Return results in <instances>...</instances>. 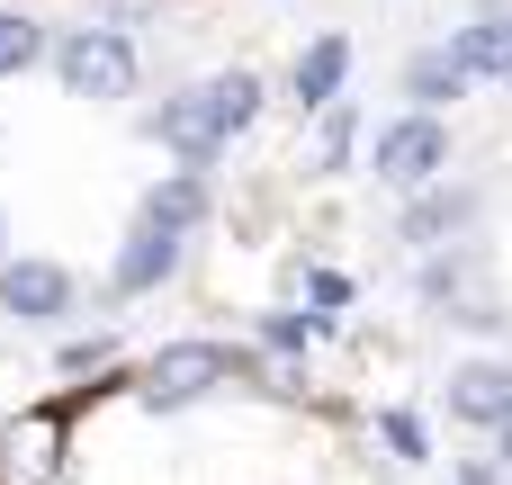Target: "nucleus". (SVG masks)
<instances>
[{
  "label": "nucleus",
  "mask_w": 512,
  "mask_h": 485,
  "mask_svg": "<svg viewBox=\"0 0 512 485\" xmlns=\"http://www.w3.org/2000/svg\"><path fill=\"white\" fill-rule=\"evenodd\" d=\"M252 378H270L261 351H243V342H207V333H180V342H162V351L135 369V396H144L153 414H189V405H207L216 387H252Z\"/></svg>",
  "instance_id": "nucleus-1"
},
{
  "label": "nucleus",
  "mask_w": 512,
  "mask_h": 485,
  "mask_svg": "<svg viewBox=\"0 0 512 485\" xmlns=\"http://www.w3.org/2000/svg\"><path fill=\"white\" fill-rule=\"evenodd\" d=\"M45 72L63 81V99H90V108H108V99H135V81H144V54H135V36H126V27H99V18H81V27H54V36H45Z\"/></svg>",
  "instance_id": "nucleus-2"
},
{
  "label": "nucleus",
  "mask_w": 512,
  "mask_h": 485,
  "mask_svg": "<svg viewBox=\"0 0 512 485\" xmlns=\"http://www.w3.org/2000/svg\"><path fill=\"white\" fill-rule=\"evenodd\" d=\"M414 288H423V306L432 315H450V324H468V333H504V297H495V261H486V243H450V252H423L414 261Z\"/></svg>",
  "instance_id": "nucleus-3"
},
{
  "label": "nucleus",
  "mask_w": 512,
  "mask_h": 485,
  "mask_svg": "<svg viewBox=\"0 0 512 485\" xmlns=\"http://www.w3.org/2000/svg\"><path fill=\"white\" fill-rule=\"evenodd\" d=\"M486 207H495V189L486 180H432V189H414L405 207H396V243L423 261V252H450V243H477V225H486Z\"/></svg>",
  "instance_id": "nucleus-4"
},
{
  "label": "nucleus",
  "mask_w": 512,
  "mask_h": 485,
  "mask_svg": "<svg viewBox=\"0 0 512 485\" xmlns=\"http://www.w3.org/2000/svg\"><path fill=\"white\" fill-rule=\"evenodd\" d=\"M441 171H450V126H441V117L405 108V117H387V126L369 135V180H378V189L414 198V189H432Z\"/></svg>",
  "instance_id": "nucleus-5"
},
{
  "label": "nucleus",
  "mask_w": 512,
  "mask_h": 485,
  "mask_svg": "<svg viewBox=\"0 0 512 485\" xmlns=\"http://www.w3.org/2000/svg\"><path fill=\"white\" fill-rule=\"evenodd\" d=\"M72 459V405H18L0 423V485H54Z\"/></svg>",
  "instance_id": "nucleus-6"
},
{
  "label": "nucleus",
  "mask_w": 512,
  "mask_h": 485,
  "mask_svg": "<svg viewBox=\"0 0 512 485\" xmlns=\"http://www.w3.org/2000/svg\"><path fill=\"white\" fill-rule=\"evenodd\" d=\"M144 135L180 162V171H216L225 153H234V135H225V117H216V99H207V81H189V90H171L153 117H144Z\"/></svg>",
  "instance_id": "nucleus-7"
},
{
  "label": "nucleus",
  "mask_w": 512,
  "mask_h": 485,
  "mask_svg": "<svg viewBox=\"0 0 512 485\" xmlns=\"http://www.w3.org/2000/svg\"><path fill=\"white\" fill-rule=\"evenodd\" d=\"M0 315L27 324V333H54L81 315V279L63 261H0Z\"/></svg>",
  "instance_id": "nucleus-8"
},
{
  "label": "nucleus",
  "mask_w": 512,
  "mask_h": 485,
  "mask_svg": "<svg viewBox=\"0 0 512 485\" xmlns=\"http://www.w3.org/2000/svg\"><path fill=\"white\" fill-rule=\"evenodd\" d=\"M441 405H450V423H468V432H504V423H512V360H504V351L459 360L450 387H441Z\"/></svg>",
  "instance_id": "nucleus-9"
},
{
  "label": "nucleus",
  "mask_w": 512,
  "mask_h": 485,
  "mask_svg": "<svg viewBox=\"0 0 512 485\" xmlns=\"http://www.w3.org/2000/svg\"><path fill=\"white\" fill-rule=\"evenodd\" d=\"M351 90V36L342 27H324V36H306L297 45V63H288V108L297 117H315V108H333Z\"/></svg>",
  "instance_id": "nucleus-10"
},
{
  "label": "nucleus",
  "mask_w": 512,
  "mask_h": 485,
  "mask_svg": "<svg viewBox=\"0 0 512 485\" xmlns=\"http://www.w3.org/2000/svg\"><path fill=\"white\" fill-rule=\"evenodd\" d=\"M180 261H189V243H180V234L126 225L117 261H108V297H153V288H171V279H180Z\"/></svg>",
  "instance_id": "nucleus-11"
},
{
  "label": "nucleus",
  "mask_w": 512,
  "mask_h": 485,
  "mask_svg": "<svg viewBox=\"0 0 512 485\" xmlns=\"http://www.w3.org/2000/svg\"><path fill=\"white\" fill-rule=\"evenodd\" d=\"M207 216H216V180H207V171H162V180L135 198V225H153V234H180V243H189Z\"/></svg>",
  "instance_id": "nucleus-12"
},
{
  "label": "nucleus",
  "mask_w": 512,
  "mask_h": 485,
  "mask_svg": "<svg viewBox=\"0 0 512 485\" xmlns=\"http://www.w3.org/2000/svg\"><path fill=\"white\" fill-rule=\"evenodd\" d=\"M468 90H477V81L450 63V45H414V54H405V72H396V99H405V108H423V117L459 108Z\"/></svg>",
  "instance_id": "nucleus-13"
},
{
  "label": "nucleus",
  "mask_w": 512,
  "mask_h": 485,
  "mask_svg": "<svg viewBox=\"0 0 512 485\" xmlns=\"http://www.w3.org/2000/svg\"><path fill=\"white\" fill-rule=\"evenodd\" d=\"M441 45H450V63H459L468 81H504L512 90V18H468V27H450Z\"/></svg>",
  "instance_id": "nucleus-14"
},
{
  "label": "nucleus",
  "mask_w": 512,
  "mask_h": 485,
  "mask_svg": "<svg viewBox=\"0 0 512 485\" xmlns=\"http://www.w3.org/2000/svg\"><path fill=\"white\" fill-rule=\"evenodd\" d=\"M207 99H216V117H225V135L243 144V135L261 126V108H270V81H261L252 63H234V72H207Z\"/></svg>",
  "instance_id": "nucleus-15"
},
{
  "label": "nucleus",
  "mask_w": 512,
  "mask_h": 485,
  "mask_svg": "<svg viewBox=\"0 0 512 485\" xmlns=\"http://www.w3.org/2000/svg\"><path fill=\"white\" fill-rule=\"evenodd\" d=\"M351 162H360V108L342 90L333 108H315V180H342Z\"/></svg>",
  "instance_id": "nucleus-16"
},
{
  "label": "nucleus",
  "mask_w": 512,
  "mask_h": 485,
  "mask_svg": "<svg viewBox=\"0 0 512 485\" xmlns=\"http://www.w3.org/2000/svg\"><path fill=\"white\" fill-rule=\"evenodd\" d=\"M333 315H306V306H261L252 324V351H279V360H306V342H324Z\"/></svg>",
  "instance_id": "nucleus-17"
},
{
  "label": "nucleus",
  "mask_w": 512,
  "mask_h": 485,
  "mask_svg": "<svg viewBox=\"0 0 512 485\" xmlns=\"http://www.w3.org/2000/svg\"><path fill=\"white\" fill-rule=\"evenodd\" d=\"M45 18H27V9H0V81H27L36 63H45Z\"/></svg>",
  "instance_id": "nucleus-18"
},
{
  "label": "nucleus",
  "mask_w": 512,
  "mask_h": 485,
  "mask_svg": "<svg viewBox=\"0 0 512 485\" xmlns=\"http://www.w3.org/2000/svg\"><path fill=\"white\" fill-rule=\"evenodd\" d=\"M378 441L396 450V468H423V459H432V432H423L414 405H387V414H378Z\"/></svg>",
  "instance_id": "nucleus-19"
},
{
  "label": "nucleus",
  "mask_w": 512,
  "mask_h": 485,
  "mask_svg": "<svg viewBox=\"0 0 512 485\" xmlns=\"http://www.w3.org/2000/svg\"><path fill=\"white\" fill-rule=\"evenodd\" d=\"M108 360H117V342H108V333H72V342L54 351V369H63V378H99Z\"/></svg>",
  "instance_id": "nucleus-20"
},
{
  "label": "nucleus",
  "mask_w": 512,
  "mask_h": 485,
  "mask_svg": "<svg viewBox=\"0 0 512 485\" xmlns=\"http://www.w3.org/2000/svg\"><path fill=\"white\" fill-rule=\"evenodd\" d=\"M297 288H306L324 315H333V306H351V279H342V270H315V261H297Z\"/></svg>",
  "instance_id": "nucleus-21"
},
{
  "label": "nucleus",
  "mask_w": 512,
  "mask_h": 485,
  "mask_svg": "<svg viewBox=\"0 0 512 485\" xmlns=\"http://www.w3.org/2000/svg\"><path fill=\"white\" fill-rule=\"evenodd\" d=\"M459 485H504V468L495 459H459Z\"/></svg>",
  "instance_id": "nucleus-22"
},
{
  "label": "nucleus",
  "mask_w": 512,
  "mask_h": 485,
  "mask_svg": "<svg viewBox=\"0 0 512 485\" xmlns=\"http://www.w3.org/2000/svg\"><path fill=\"white\" fill-rule=\"evenodd\" d=\"M495 468H504V477H512V423H504V432H495Z\"/></svg>",
  "instance_id": "nucleus-23"
},
{
  "label": "nucleus",
  "mask_w": 512,
  "mask_h": 485,
  "mask_svg": "<svg viewBox=\"0 0 512 485\" xmlns=\"http://www.w3.org/2000/svg\"><path fill=\"white\" fill-rule=\"evenodd\" d=\"M0 261H9V216H0Z\"/></svg>",
  "instance_id": "nucleus-24"
}]
</instances>
